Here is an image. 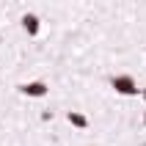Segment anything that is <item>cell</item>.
<instances>
[{
    "instance_id": "obj_1",
    "label": "cell",
    "mask_w": 146,
    "mask_h": 146,
    "mask_svg": "<svg viewBox=\"0 0 146 146\" xmlns=\"http://www.w3.org/2000/svg\"><path fill=\"white\" fill-rule=\"evenodd\" d=\"M113 88L119 91V94H124V97L138 94V88H135V80H132V77H113Z\"/></svg>"
},
{
    "instance_id": "obj_2",
    "label": "cell",
    "mask_w": 146,
    "mask_h": 146,
    "mask_svg": "<svg viewBox=\"0 0 146 146\" xmlns=\"http://www.w3.org/2000/svg\"><path fill=\"white\" fill-rule=\"evenodd\" d=\"M19 91L28 94V97H44V94H47V86H44V83H22Z\"/></svg>"
},
{
    "instance_id": "obj_3",
    "label": "cell",
    "mask_w": 146,
    "mask_h": 146,
    "mask_svg": "<svg viewBox=\"0 0 146 146\" xmlns=\"http://www.w3.org/2000/svg\"><path fill=\"white\" fill-rule=\"evenodd\" d=\"M66 119H69V124H72V127H77V130H86V127H88V116H83L80 110H69V116H66Z\"/></svg>"
},
{
    "instance_id": "obj_4",
    "label": "cell",
    "mask_w": 146,
    "mask_h": 146,
    "mask_svg": "<svg viewBox=\"0 0 146 146\" xmlns=\"http://www.w3.org/2000/svg\"><path fill=\"white\" fill-rule=\"evenodd\" d=\"M25 28H28V31H36V19H33V17H25Z\"/></svg>"
},
{
    "instance_id": "obj_5",
    "label": "cell",
    "mask_w": 146,
    "mask_h": 146,
    "mask_svg": "<svg viewBox=\"0 0 146 146\" xmlns=\"http://www.w3.org/2000/svg\"><path fill=\"white\" fill-rule=\"evenodd\" d=\"M143 124H146V113H143Z\"/></svg>"
},
{
    "instance_id": "obj_6",
    "label": "cell",
    "mask_w": 146,
    "mask_h": 146,
    "mask_svg": "<svg viewBox=\"0 0 146 146\" xmlns=\"http://www.w3.org/2000/svg\"><path fill=\"white\" fill-rule=\"evenodd\" d=\"M143 99H146V91H143Z\"/></svg>"
}]
</instances>
